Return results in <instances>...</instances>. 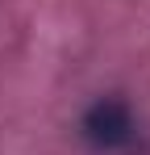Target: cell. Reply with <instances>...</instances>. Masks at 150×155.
<instances>
[{
	"mask_svg": "<svg viewBox=\"0 0 150 155\" xmlns=\"http://www.w3.org/2000/svg\"><path fill=\"white\" fill-rule=\"evenodd\" d=\"M79 134H83V143L100 155H113V151H125V147H133V138H138V122H133V113H129V105L117 101V97H100L83 109V117H79Z\"/></svg>",
	"mask_w": 150,
	"mask_h": 155,
	"instance_id": "cell-1",
	"label": "cell"
}]
</instances>
